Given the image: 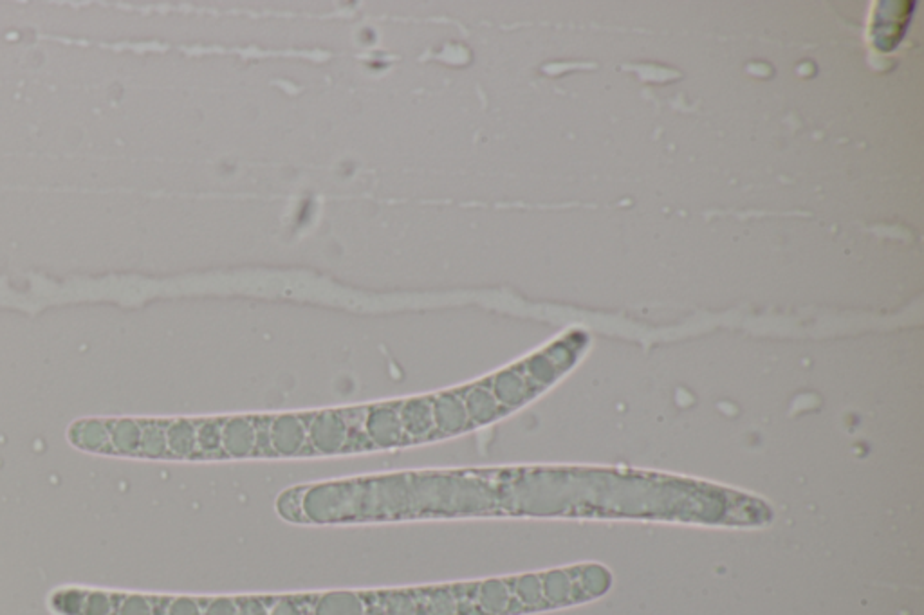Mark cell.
I'll use <instances>...</instances> for the list:
<instances>
[{
	"label": "cell",
	"instance_id": "7a4b0ae2",
	"mask_svg": "<svg viewBox=\"0 0 924 615\" xmlns=\"http://www.w3.org/2000/svg\"><path fill=\"white\" fill-rule=\"evenodd\" d=\"M304 516L323 524L362 513V484H327L309 489L302 498Z\"/></svg>",
	"mask_w": 924,
	"mask_h": 615
},
{
	"label": "cell",
	"instance_id": "ffe728a7",
	"mask_svg": "<svg viewBox=\"0 0 924 615\" xmlns=\"http://www.w3.org/2000/svg\"><path fill=\"white\" fill-rule=\"evenodd\" d=\"M166 615H203V612H201L199 605L194 599L179 598V599L172 601V605H170L168 614Z\"/></svg>",
	"mask_w": 924,
	"mask_h": 615
},
{
	"label": "cell",
	"instance_id": "9a60e30c",
	"mask_svg": "<svg viewBox=\"0 0 924 615\" xmlns=\"http://www.w3.org/2000/svg\"><path fill=\"white\" fill-rule=\"evenodd\" d=\"M302 498L300 495L297 493H284L278 502H277V507H278V513L288 518V520H300L302 518Z\"/></svg>",
	"mask_w": 924,
	"mask_h": 615
},
{
	"label": "cell",
	"instance_id": "5bb4252c",
	"mask_svg": "<svg viewBox=\"0 0 924 615\" xmlns=\"http://www.w3.org/2000/svg\"><path fill=\"white\" fill-rule=\"evenodd\" d=\"M197 448L205 453H214L223 448V426L217 422H205L197 428Z\"/></svg>",
	"mask_w": 924,
	"mask_h": 615
},
{
	"label": "cell",
	"instance_id": "2e32d148",
	"mask_svg": "<svg viewBox=\"0 0 924 615\" xmlns=\"http://www.w3.org/2000/svg\"><path fill=\"white\" fill-rule=\"evenodd\" d=\"M456 610H457V607H456V599L452 598V594L441 590L430 598V614L456 615Z\"/></svg>",
	"mask_w": 924,
	"mask_h": 615
},
{
	"label": "cell",
	"instance_id": "cb8c5ba5",
	"mask_svg": "<svg viewBox=\"0 0 924 615\" xmlns=\"http://www.w3.org/2000/svg\"><path fill=\"white\" fill-rule=\"evenodd\" d=\"M269 615H302V614H300V609H299V607H297V605H295L293 601H289V599H284V601H278V603H277V605H275V607L271 609V612H269Z\"/></svg>",
	"mask_w": 924,
	"mask_h": 615
},
{
	"label": "cell",
	"instance_id": "52a82bcc",
	"mask_svg": "<svg viewBox=\"0 0 924 615\" xmlns=\"http://www.w3.org/2000/svg\"><path fill=\"white\" fill-rule=\"evenodd\" d=\"M399 419L403 424V432L412 439H421L428 435L436 426L434 408L428 399H412L404 402L403 408L399 410Z\"/></svg>",
	"mask_w": 924,
	"mask_h": 615
},
{
	"label": "cell",
	"instance_id": "8fae6325",
	"mask_svg": "<svg viewBox=\"0 0 924 615\" xmlns=\"http://www.w3.org/2000/svg\"><path fill=\"white\" fill-rule=\"evenodd\" d=\"M314 615H365V607L356 594L332 592L318 599Z\"/></svg>",
	"mask_w": 924,
	"mask_h": 615
},
{
	"label": "cell",
	"instance_id": "7c38bea8",
	"mask_svg": "<svg viewBox=\"0 0 924 615\" xmlns=\"http://www.w3.org/2000/svg\"><path fill=\"white\" fill-rule=\"evenodd\" d=\"M478 605L488 614H500L509 605V592L502 581H488L480 587Z\"/></svg>",
	"mask_w": 924,
	"mask_h": 615
},
{
	"label": "cell",
	"instance_id": "ac0fdd59",
	"mask_svg": "<svg viewBox=\"0 0 924 615\" xmlns=\"http://www.w3.org/2000/svg\"><path fill=\"white\" fill-rule=\"evenodd\" d=\"M386 615H415V605L412 598L397 594L386 601Z\"/></svg>",
	"mask_w": 924,
	"mask_h": 615
},
{
	"label": "cell",
	"instance_id": "d4e9b609",
	"mask_svg": "<svg viewBox=\"0 0 924 615\" xmlns=\"http://www.w3.org/2000/svg\"><path fill=\"white\" fill-rule=\"evenodd\" d=\"M365 615H386V610L385 609H382V607H373V609H369L365 612Z\"/></svg>",
	"mask_w": 924,
	"mask_h": 615
},
{
	"label": "cell",
	"instance_id": "9c48e42d",
	"mask_svg": "<svg viewBox=\"0 0 924 615\" xmlns=\"http://www.w3.org/2000/svg\"><path fill=\"white\" fill-rule=\"evenodd\" d=\"M164 430L166 453H173L177 457H190L197 450V428L188 421L172 422Z\"/></svg>",
	"mask_w": 924,
	"mask_h": 615
},
{
	"label": "cell",
	"instance_id": "7402d4cb",
	"mask_svg": "<svg viewBox=\"0 0 924 615\" xmlns=\"http://www.w3.org/2000/svg\"><path fill=\"white\" fill-rule=\"evenodd\" d=\"M238 615H269L264 605L257 599H246L238 607Z\"/></svg>",
	"mask_w": 924,
	"mask_h": 615
},
{
	"label": "cell",
	"instance_id": "ba28073f",
	"mask_svg": "<svg viewBox=\"0 0 924 615\" xmlns=\"http://www.w3.org/2000/svg\"><path fill=\"white\" fill-rule=\"evenodd\" d=\"M257 428L247 419H231L223 426V448L225 452L242 459L255 452Z\"/></svg>",
	"mask_w": 924,
	"mask_h": 615
},
{
	"label": "cell",
	"instance_id": "44dd1931",
	"mask_svg": "<svg viewBox=\"0 0 924 615\" xmlns=\"http://www.w3.org/2000/svg\"><path fill=\"white\" fill-rule=\"evenodd\" d=\"M205 615H238V609L231 599H215L208 605Z\"/></svg>",
	"mask_w": 924,
	"mask_h": 615
},
{
	"label": "cell",
	"instance_id": "e0dca14e",
	"mask_svg": "<svg viewBox=\"0 0 924 615\" xmlns=\"http://www.w3.org/2000/svg\"><path fill=\"white\" fill-rule=\"evenodd\" d=\"M118 615H152V607L149 599L142 596H131L121 601Z\"/></svg>",
	"mask_w": 924,
	"mask_h": 615
},
{
	"label": "cell",
	"instance_id": "3957f363",
	"mask_svg": "<svg viewBox=\"0 0 924 615\" xmlns=\"http://www.w3.org/2000/svg\"><path fill=\"white\" fill-rule=\"evenodd\" d=\"M309 439L316 452L334 455L341 452L347 443V424L334 412L318 413L309 426Z\"/></svg>",
	"mask_w": 924,
	"mask_h": 615
},
{
	"label": "cell",
	"instance_id": "277c9868",
	"mask_svg": "<svg viewBox=\"0 0 924 615\" xmlns=\"http://www.w3.org/2000/svg\"><path fill=\"white\" fill-rule=\"evenodd\" d=\"M273 452L282 457L299 455L306 444L308 432L304 422L295 415H282L269 426Z\"/></svg>",
	"mask_w": 924,
	"mask_h": 615
},
{
	"label": "cell",
	"instance_id": "30bf717a",
	"mask_svg": "<svg viewBox=\"0 0 924 615\" xmlns=\"http://www.w3.org/2000/svg\"><path fill=\"white\" fill-rule=\"evenodd\" d=\"M467 419L475 424H488L499 415V401L486 388H473L464 401Z\"/></svg>",
	"mask_w": 924,
	"mask_h": 615
},
{
	"label": "cell",
	"instance_id": "5b68a950",
	"mask_svg": "<svg viewBox=\"0 0 924 615\" xmlns=\"http://www.w3.org/2000/svg\"><path fill=\"white\" fill-rule=\"evenodd\" d=\"M369 439L380 448H394L403 441V424L399 412L388 406L373 408L365 421Z\"/></svg>",
	"mask_w": 924,
	"mask_h": 615
},
{
	"label": "cell",
	"instance_id": "4fadbf2b",
	"mask_svg": "<svg viewBox=\"0 0 924 615\" xmlns=\"http://www.w3.org/2000/svg\"><path fill=\"white\" fill-rule=\"evenodd\" d=\"M493 395L499 402H504V404H517L524 399L526 395V383L522 381L520 376H517L515 372H504L500 374L497 380H495V386H493Z\"/></svg>",
	"mask_w": 924,
	"mask_h": 615
},
{
	"label": "cell",
	"instance_id": "8992f818",
	"mask_svg": "<svg viewBox=\"0 0 924 615\" xmlns=\"http://www.w3.org/2000/svg\"><path fill=\"white\" fill-rule=\"evenodd\" d=\"M434 408V422L443 433H459L469 419L461 397L454 393H445L432 402Z\"/></svg>",
	"mask_w": 924,
	"mask_h": 615
},
{
	"label": "cell",
	"instance_id": "603a6c76",
	"mask_svg": "<svg viewBox=\"0 0 924 615\" xmlns=\"http://www.w3.org/2000/svg\"><path fill=\"white\" fill-rule=\"evenodd\" d=\"M255 450H262V453H268V450L273 452V446H271V433H269V426H262V428H257V439H255Z\"/></svg>",
	"mask_w": 924,
	"mask_h": 615
},
{
	"label": "cell",
	"instance_id": "6da1fadb",
	"mask_svg": "<svg viewBox=\"0 0 924 615\" xmlns=\"http://www.w3.org/2000/svg\"><path fill=\"white\" fill-rule=\"evenodd\" d=\"M412 496L430 511H477L486 507V493L471 480L425 478L412 482Z\"/></svg>",
	"mask_w": 924,
	"mask_h": 615
},
{
	"label": "cell",
	"instance_id": "d6986e66",
	"mask_svg": "<svg viewBox=\"0 0 924 615\" xmlns=\"http://www.w3.org/2000/svg\"><path fill=\"white\" fill-rule=\"evenodd\" d=\"M517 592L524 603H535L540 598V583L537 578H524L519 581Z\"/></svg>",
	"mask_w": 924,
	"mask_h": 615
}]
</instances>
